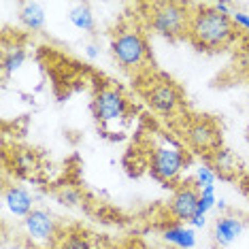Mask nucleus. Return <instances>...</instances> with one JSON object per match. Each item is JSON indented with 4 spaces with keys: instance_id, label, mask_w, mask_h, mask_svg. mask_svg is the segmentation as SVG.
<instances>
[{
    "instance_id": "23",
    "label": "nucleus",
    "mask_w": 249,
    "mask_h": 249,
    "mask_svg": "<svg viewBox=\"0 0 249 249\" xmlns=\"http://www.w3.org/2000/svg\"><path fill=\"white\" fill-rule=\"evenodd\" d=\"M190 224L194 226V228H202V226L207 224V219H205V215H194V217L190 219Z\"/></svg>"
},
{
    "instance_id": "7",
    "label": "nucleus",
    "mask_w": 249,
    "mask_h": 249,
    "mask_svg": "<svg viewBox=\"0 0 249 249\" xmlns=\"http://www.w3.org/2000/svg\"><path fill=\"white\" fill-rule=\"evenodd\" d=\"M188 143L196 151H209L213 154L219 147V130L211 120H194L185 130Z\"/></svg>"
},
{
    "instance_id": "19",
    "label": "nucleus",
    "mask_w": 249,
    "mask_h": 249,
    "mask_svg": "<svg viewBox=\"0 0 249 249\" xmlns=\"http://www.w3.org/2000/svg\"><path fill=\"white\" fill-rule=\"evenodd\" d=\"M196 188L198 190H205V188H211V185L215 183V171L211 166H209V164H202L200 168H198L196 171Z\"/></svg>"
},
{
    "instance_id": "13",
    "label": "nucleus",
    "mask_w": 249,
    "mask_h": 249,
    "mask_svg": "<svg viewBox=\"0 0 249 249\" xmlns=\"http://www.w3.org/2000/svg\"><path fill=\"white\" fill-rule=\"evenodd\" d=\"M162 239L166 243H171V245L179 247V249H194L196 245V234L192 228H185V226H168L166 230H164Z\"/></svg>"
},
{
    "instance_id": "16",
    "label": "nucleus",
    "mask_w": 249,
    "mask_h": 249,
    "mask_svg": "<svg viewBox=\"0 0 249 249\" xmlns=\"http://www.w3.org/2000/svg\"><path fill=\"white\" fill-rule=\"evenodd\" d=\"M15 168L19 175L32 177L38 171V156L32 149H21L15 154Z\"/></svg>"
},
{
    "instance_id": "12",
    "label": "nucleus",
    "mask_w": 249,
    "mask_h": 249,
    "mask_svg": "<svg viewBox=\"0 0 249 249\" xmlns=\"http://www.w3.org/2000/svg\"><path fill=\"white\" fill-rule=\"evenodd\" d=\"M241 232H243V224H241V219H236V217L224 215V217H219L217 222H215V241H217L219 245H230V243H234L241 236Z\"/></svg>"
},
{
    "instance_id": "6",
    "label": "nucleus",
    "mask_w": 249,
    "mask_h": 249,
    "mask_svg": "<svg viewBox=\"0 0 249 249\" xmlns=\"http://www.w3.org/2000/svg\"><path fill=\"white\" fill-rule=\"evenodd\" d=\"M145 98L149 107L162 115H173L175 111L181 107V92L168 79H156L149 81V86L145 89Z\"/></svg>"
},
{
    "instance_id": "25",
    "label": "nucleus",
    "mask_w": 249,
    "mask_h": 249,
    "mask_svg": "<svg viewBox=\"0 0 249 249\" xmlns=\"http://www.w3.org/2000/svg\"><path fill=\"white\" fill-rule=\"evenodd\" d=\"M217 207H219V209H226V200H222V198H219V200H217Z\"/></svg>"
},
{
    "instance_id": "8",
    "label": "nucleus",
    "mask_w": 249,
    "mask_h": 249,
    "mask_svg": "<svg viewBox=\"0 0 249 249\" xmlns=\"http://www.w3.org/2000/svg\"><path fill=\"white\" fill-rule=\"evenodd\" d=\"M24 226L28 236L35 243H41V245L52 243L55 236V222L52 213L45 211V209H35L28 217H24Z\"/></svg>"
},
{
    "instance_id": "5",
    "label": "nucleus",
    "mask_w": 249,
    "mask_h": 249,
    "mask_svg": "<svg viewBox=\"0 0 249 249\" xmlns=\"http://www.w3.org/2000/svg\"><path fill=\"white\" fill-rule=\"evenodd\" d=\"M185 162L188 160H185L183 147L179 143H175L173 139H160V143L151 149L149 168L156 179L168 183V181H175L181 175Z\"/></svg>"
},
{
    "instance_id": "22",
    "label": "nucleus",
    "mask_w": 249,
    "mask_h": 249,
    "mask_svg": "<svg viewBox=\"0 0 249 249\" xmlns=\"http://www.w3.org/2000/svg\"><path fill=\"white\" fill-rule=\"evenodd\" d=\"M230 18L234 24H239L241 28H245V30H249V15L243 13V11H234V13H230Z\"/></svg>"
},
{
    "instance_id": "14",
    "label": "nucleus",
    "mask_w": 249,
    "mask_h": 249,
    "mask_svg": "<svg viewBox=\"0 0 249 249\" xmlns=\"http://www.w3.org/2000/svg\"><path fill=\"white\" fill-rule=\"evenodd\" d=\"M19 21L28 30H41L45 26V11L36 2H26L19 7Z\"/></svg>"
},
{
    "instance_id": "26",
    "label": "nucleus",
    "mask_w": 249,
    "mask_h": 249,
    "mask_svg": "<svg viewBox=\"0 0 249 249\" xmlns=\"http://www.w3.org/2000/svg\"><path fill=\"white\" fill-rule=\"evenodd\" d=\"M120 249H122V247H120Z\"/></svg>"
},
{
    "instance_id": "9",
    "label": "nucleus",
    "mask_w": 249,
    "mask_h": 249,
    "mask_svg": "<svg viewBox=\"0 0 249 249\" xmlns=\"http://www.w3.org/2000/svg\"><path fill=\"white\" fill-rule=\"evenodd\" d=\"M198 202H200V190L196 185H181L171 200V213L177 219L190 222L198 213Z\"/></svg>"
},
{
    "instance_id": "24",
    "label": "nucleus",
    "mask_w": 249,
    "mask_h": 249,
    "mask_svg": "<svg viewBox=\"0 0 249 249\" xmlns=\"http://www.w3.org/2000/svg\"><path fill=\"white\" fill-rule=\"evenodd\" d=\"M86 55L89 60H96V58H98V47H96V45H88V47H86Z\"/></svg>"
},
{
    "instance_id": "21",
    "label": "nucleus",
    "mask_w": 249,
    "mask_h": 249,
    "mask_svg": "<svg viewBox=\"0 0 249 249\" xmlns=\"http://www.w3.org/2000/svg\"><path fill=\"white\" fill-rule=\"evenodd\" d=\"M62 249H92V245H89V241L86 239V236L72 234V236L66 239V243H64V247Z\"/></svg>"
},
{
    "instance_id": "20",
    "label": "nucleus",
    "mask_w": 249,
    "mask_h": 249,
    "mask_svg": "<svg viewBox=\"0 0 249 249\" xmlns=\"http://www.w3.org/2000/svg\"><path fill=\"white\" fill-rule=\"evenodd\" d=\"M58 198H60L62 205H69V207H77L79 202H81V194L72 188H62L58 192Z\"/></svg>"
},
{
    "instance_id": "18",
    "label": "nucleus",
    "mask_w": 249,
    "mask_h": 249,
    "mask_svg": "<svg viewBox=\"0 0 249 249\" xmlns=\"http://www.w3.org/2000/svg\"><path fill=\"white\" fill-rule=\"evenodd\" d=\"M215 205H217V198H215V185L200 190V202H198V213L196 215H207Z\"/></svg>"
},
{
    "instance_id": "10",
    "label": "nucleus",
    "mask_w": 249,
    "mask_h": 249,
    "mask_svg": "<svg viewBox=\"0 0 249 249\" xmlns=\"http://www.w3.org/2000/svg\"><path fill=\"white\" fill-rule=\"evenodd\" d=\"M4 202H7V209L18 217H28L32 211H35V202H32L30 192L19 188V185H9L4 190Z\"/></svg>"
},
{
    "instance_id": "3",
    "label": "nucleus",
    "mask_w": 249,
    "mask_h": 249,
    "mask_svg": "<svg viewBox=\"0 0 249 249\" xmlns=\"http://www.w3.org/2000/svg\"><path fill=\"white\" fill-rule=\"evenodd\" d=\"M190 11L188 4L179 2H158L149 7V26L164 38H183L190 30Z\"/></svg>"
},
{
    "instance_id": "2",
    "label": "nucleus",
    "mask_w": 249,
    "mask_h": 249,
    "mask_svg": "<svg viewBox=\"0 0 249 249\" xmlns=\"http://www.w3.org/2000/svg\"><path fill=\"white\" fill-rule=\"evenodd\" d=\"M111 49H113L117 64L126 72L143 71L147 66V62H149L147 43L137 28H120L111 41Z\"/></svg>"
},
{
    "instance_id": "4",
    "label": "nucleus",
    "mask_w": 249,
    "mask_h": 249,
    "mask_svg": "<svg viewBox=\"0 0 249 249\" xmlns=\"http://www.w3.org/2000/svg\"><path fill=\"white\" fill-rule=\"evenodd\" d=\"M94 117L105 132H113L111 126L124 124L128 117V100L122 89L113 86H103L94 94Z\"/></svg>"
},
{
    "instance_id": "15",
    "label": "nucleus",
    "mask_w": 249,
    "mask_h": 249,
    "mask_svg": "<svg viewBox=\"0 0 249 249\" xmlns=\"http://www.w3.org/2000/svg\"><path fill=\"white\" fill-rule=\"evenodd\" d=\"M69 19H71L72 26L79 28V30H83V32H92L96 28L94 13H92V9H89L88 4H79V7H75L69 13Z\"/></svg>"
},
{
    "instance_id": "1",
    "label": "nucleus",
    "mask_w": 249,
    "mask_h": 249,
    "mask_svg": "<svg viewBox=\"0 0 249 249\" xmlns=\"http://www.w3.org/2000/svg\"><path fill=\"white\" fill-rule=\"evenodd\" d=\"M188 38L198 49H222L234 38V21L213 7H196L190 19Z\"/></svg>"
},
{
    "instance_id": "11",
    "label": "nucleus",
    "mask_w": 249,
    "mask_h": 249,
    "mask_svg": "<svg viewBox=\"0 0 249 249\" xmlns=\"http://www.w3.org/2000/svg\"><path fill=\"white\" fill-rule=\"evenodd\" d=\"M211 168H215V173H217L219 177L232 179L236 173H239V160H236L230 149L217 147V149L211 154Z\"/></svg>"
},
{
    "instance_id": "17",
    "label": "nucleus",
    "mask_w": 249,
    "mask_h": 249,
    "mask_svg": "<svg viewBox=\"0 0 249 249\" xmlns=\"http://www.w3.org/2000/svg\"><path fill=\"white\" fill-rule=\"evenodd\" d=\"M24 62H26V52H24V49H19V47H15V49H11V52L4 53L2 69H4L7 75H11V72L19 71L21 66H24Z\"/></svg>"
}]
</instances>
